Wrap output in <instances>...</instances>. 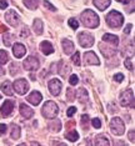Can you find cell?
<instances>
[{
    "label": "cell",
    "instance_id": "obj_1",
    "mask_svg": "<svg viewBox=\"0 0 135 146\" xmlns=\"http://www.w3.org/2000/svg\"><path fill=\"white\" fill-rule=\"evenodd\" d=\"M81 23H83L84 26H86V28H90V29H95L99 26V16L96 15V13H94L93 10H85L83 11V14H81Z\"/></svg>",
    "mask_w": 135,
    "mask_h": 146
},
{
    "label": "cell",
    "instance_id": "obj_2",
    "mask_svg": "<svg viewBox=\"0 0 135 146\" xmlns=\"http://www.w3.org/2000/svg\"><path fill=\"white\" fill-rule=\"evenodd\" d=\"M105 20H106V24L109 25L110 28H120V26L123 25V23H124V18H123V15H121L119 11L113 10V11H110L109 14L106 15Z\"/></svg>",
    "mask_w": 135,
    "mask_h": 146
},
{
    "label": "cell",
    "instance_id": "obj_3",
    "mask_svg": "<svg viewBox=\"0 0 135 146\" xmlns=\"http://www.w3.org/2000/svg\"><path fill=\"white\" fill-rule=\"evenodd\" d=\"M58 112H59V108L54 101H47L41 109L43 116H44L45 119H49V120H50V119H54L55 116L58 115Z\"/></svg>",
    "mask_w": 135,
    "mask_h": 146
},
{
    "label": "cell",
    "instance_id": "obj_4",
    "mask_svg": "<svg viewBox=\"0 0 135 146\" xmlns=\"http://www.w3.org/2000/svg\"><path fill=\"white\" fill-rule=\"evenodd\" d=\"M110 130L114 135H118V136L123 135L125 132V125H124L123 120H121L120 117H114L113 120L110 121Z\"/></svg>",
    "mask_w": 135,
    "mask_h": 146
},
{
    "label": "cell",
    "instance_id": "obj_5",
    "mask_svg": "<svg viewBox=\"0 0 135 146\" xmlns=\"http://www.w3.org/2000/svg\"><path fill=\"white\" fill-rule=\"evenodd\" d=\"M39 66H40V64H39V60L35 56H28V58L24 60V62H23V68L25 69V70L28 71H35L39 69Z\"/></svg>",
    "mask_w": 135,
    "mask_h": 146
},
{
    "label": "cell",
    "instance_id": "obj_6",
    "mask_svg": "<svg viewBox=\"0 0 135 146\" xmlns=\"http://www.w3.org/2000/svg\"><path fill=\"white\" fill-rule=\"evenodd\" d=\"M13 89L18 92L19 95H25L29 90V84L25 79H18L13 84Z\"/></svg>",
    "mask_w": 135,
    "mask_h": 146
},
{
    "label": "cell",
    "instance_id": "obj_7",
    "mask_svg": "<svg viewBox=\"0 0 135 146\" xmlns=\"http://www.w3.org/2000/svg\"><path fill=\"white\" fill-rule=\"evenodd\" d=\"M78 40L81 48H91L94 44V36L88 33H80L78 35Z\"/></svg>",
    "mask_w": 135,
    "mask_h": 146
},
{
    "label": "cell",
    "instance_id": "obj_8",
    "mask_svg": "<svg viewBox=\"0 0 135 146\" xmlns=\"http://www.w3.org/2000/svg\"><path fill=\"white\" fill-rule=\"evenodd\" d=\"M120 105L121 106H133L134 108V91L126 90L120 96Z\"/></svg>",
    "mask_w": 135,
    "mask_h": 146
},
{
    "label": "cell",
    "instance_id": "obj_9",
    "mask_svg": "<svg viewBox=\"0 0 135 146\" xmlns=\"http://www.w3.org/2000/svg\"><path fill=\"white\" fill-rule=\"evenodd\" d=\"M5 20L11 26H18L19 23H20V16L18 15V13L15 10H9V11H6V14H5Z\"/></svg>",
    "mask_w": 135,
    "mask_h": 146
},
{
    "label": "cell",
    "instance_id": "obj_10",
    "mask_svg": "<svg viewBox=\"0 0 135 146\" xmlns=\"http://www.w3.org/2000/svg\"><path fill=\"white\" fill-rule=\"evenodd\" d=\"M13 110H14V100H5L3 106L0 108V114L4 117H8L13 114Z\"/></svg>",
    "mask_w": 135,
    "mask_h": 146
},
{
    "label": "cell",
    "instance_id": "obj_11",
    "mask_svg": "<svg viewBox=\"0 0 135 146\" xmlns=\"http://www.w3.org/2000/svg\"><path fill=\"white\" fill-rule=\"evenodd\" d=\"M49 90H50V94L54 95V96H58L59 94H60L61 91V81L58 80V79H53V80L49 81Z\"/></svg>",
    "mask_w": 135,
    "mask_h": 146
},
{
    "label": "cell",
    "instance_id": "obj_12",
    "mask_svg": "<svg viewBox=\"0 0 135 146\" xmlns=\"http://www.w3.org/2000/svg\"><path fill=\"white\" fill-rule=\"evenodd\" d=\"M84 60H85V64H88V65H99V64H100L98 56L95 55L93 51L85 52V54H84Z\"/></svg>",
    "mask_w": 135,
    "mask_h": 146
},
{
    "label": "cell",
    "instance_id": "obj_13",
    "mask_svg": "<svg viewBox=\"0 0 135 146\" xmlns=\"http://www.w3.org/2000/svg\"><path fill=\"white\" fill-rule=\"evenodd\" d=\"M13 54H14L15 58L20 59L26 54V48L23 44H20V42H16L13 46Z\"/></svg>",
    "mask_w": 135,
    "mask_h": 146
},
{
    "label": "cell",
    "instance_id": "obj_14",
    "mask_svg": "<svg viewBox=\"0 0 135 146\" xmlns=\"http://www.w3.org/2000/svg\"><path fill=\"white\" fill-rule=\"evenodd\" d=\"M30 104H33L34 106H37V105H39L40 104V101L43 100V96H41V94L39 91H33L30 95L28 96V99H26Z\"/></svg>",
    "mask_w": 135,
    "mask_h": 146
},
{
    "label": "cell",
    "instance_id": "obj_15",
    "mask_svg": "<svg viewBox=\"0 0 135 146\" xmlns=\"http://www.w3.org/2000/svg\"><path fill=\"white\" fill-rule=\"evenodd\" d=\"M61 45H63V50H64L65 54L70 55L73 54V51L75 50V46H74V42L68 40V39H64V40L61 41Z\"/></svg>",
    "mask_w": 135,
    "mask_h": 146
},
{
    "label": "cell",
    "instance_id": "obj_16",
    "mask_svg": "<svg viewBox=\"0 0 135 146\" xmlns=\"http://www.w3.org/2000/svg\"><path fill=\"white\" fill-rule=\"evenodd\" d=\"M20 114L23 115V117L30 119V117H33V115H34V111L26 104H20Z\"/></svg>",
    "mask_w": 135,
    "mask_h": 146
},
{
    "label": "cell",
    "instance_id": "obj_17",
    "mask_svg": "<svg viewBox=\"0 0 135 146\" xmlns=\"http://www.w3.org/2000/svg\"><path fill=\"white\" fill-rule=\"evenodd\" d=\"M48 127H49V130L53 132L60 131L61 130V121L58 120V119H54V120L50 119V121H49V124H48Z\"/></svg>",
    "mask_w": 135,
    "mask_h": 146
},
{
    "label": "cell",
    "instance_id": "obj_18",
    "mask_svg": "<svg viewBox=\"0 0 135 146\" xmlns=\"http://www.w3.org/2000/svg\"><path fill=\"white\" fill-rule=\"evenodd\" d=\"M40 51L44 55H50L54 52V48H53V45L49 41H43L40 44Z\"/></svg>",
    "mask_w": 135,
    "mask_h": 146
},
{
    "label": "cell",
    "instance_id": "obj_19",
    "mask_svg": "<svg viewBox=\"0 0 135 146\" xmlns=\"http://www.w3.org/2000/svg\"><path fill=\"white\" fill-rule=\"evenodd\" d=\"M103 40L110 45H114V46H116L119 44V38H118L116 35H113V34H104Z\"/></svg>",
    "mask_w": 135,
    "mask_h": 146
},
{
    "label": "cell",
    "instance_id": "obj_20",
    "mask_svg": "<svg viewBox=\"0 0 135 146\" xmlns=\"http://www.w3.org/2000/svg\"><path fill=\"white\" fill-rule=\"evenodd\" d=\"M110 4H111V0H94V5L101 11L109 8Z\"/></svg>",
    "mask_w": 135,
    "mask_h": 146
},
{
    "label": "cell",
    "instance_id": "obj_21",
    "mask_svg": "<svg viewBox=\"0 0 135 146\" xmlns=\"http://www.w3.org/2000/svg\"><path fill=\"white\" fill-rule=\"evenodd\" d=\"M95 145H98V146H101V145L109 146L110 145V141H109V139H108L105 135L99 134L96 137H95Z\"/></svg>",
    "mask_w": 135,
    "mask_h": 146
},
{
    "label": "cell",
    "instance_id": "obj_22",
    "mask_svg": "<svg viewBox=\"0 0 135 146\" xmlns=\"http://www.w3.org/2000/svg\"><path fill=\"white\" fill-rule=\"evenodd\" d=\"M1 90H3V92H4L5 95L11 96L13 95V84L9 80H5L1 84Z\"/></svg>",
    "mask_w": 135,
    "mask_h": 146
},
{
    "label": "cell",
    "instance_id": "obj_23",
    "mask_svg": "<svg viewBox=\"0 0 135 146\" xmlns=\"http://www.w3.org/2000/svg\"><path fill=\"white\" fill-rule=\"evenodd\" d=\"M65 139L67 140H69L70 142H75L79 140V134L76 130H69L65 132Z\"/></svg>",
    "mask_w": 135,
    "mask_h": 146
},
{
    "label": "cell",
    "instance_id": "obj_24",
    "mask_svg": "<svg viewBox=\"0 0 135 146\" xmlns=\"http://www.w3.org/2000/svg\"><path fill=\"white\" fill-rule=\"evenodd\" d=\"M21 135V130H20V126L16 125V124H11V139L13 140H18Z\"/></svg>",
    "mask_w": 135,
    "mask_h": 146
},
{
    "label": "cell",
    "instance_id": "obj_25",
    "mask_svg": "<svg viewBox=\"0 0 135 146\" xmlns=\"http://www.w3.org/2000/svg\"><path fill=\"white\" fill-rule=\"evenodd\" d=\"M33 30L37 35H40L43 34V21L40 19H35L34 20V24H33Z\"/></svg>",
    "mask_w": 135,
    "mask_h": 146
},
{
    "label": "cell",
    "instance_id": "obj_26",
    "mask_svg": "<svg viewBox=\"0 0 135 146\" xmlns=\"http://www.w3.org/2000/svg\"><path fill=\"white\" fill-rule=\"evenodd\" d=\"M78 99H79V101H81V102H86L89 100V95H88V91L85 90V89H79L78 90Z\"/></svg>",
    "mask_w": 135,
    "mask_h": 146
},
{
    "label": "cell",
    "instance_id": "obj_27",
    "mask_svg": "<svg viewBox=\"0 0 135 146\" xmlns=\"http://www.w3.org/2000/svg\"><path fill=\"white\" fill-rule=\"evenodd\" d=\"M24 5L30 10H35L39 6V0H24Z\"/></svg>",
    "mask_w": 135,
    "mask_h": 146
},
{
    "label": "cell",
    "instance_id": "obj_28",
    "mask_svg": "<svg viewBox=\"0 0 135 146\" xmlns=\"http://www.w3.org/2000/svg\"><path fill=\"white\" fill-rule=\"evenodd\" d=\"M4 38H3V40H4V44L6 46H10L11 45V40H14V35L11 34H8V33H4Z\"/></svg>",
    "mask_w": 135,
    "mask_h": 146
},
{
    "label": "cell",
    "instance_id": "obj_29",
    "mask_svg": "<svg viewBox=\"0 0 135 146\" xmlns=\"http://www.w3.org/2000/svg\"><path fill=\"white\" fill-rule=\"evenodd\" d=\"M9 60V56H8V52L1 50L0 51V65H5Z\"/></svg>",
    "mask_w": 135,
    "mask_h": 146
},
{
    "label": "cell",
    "instance_id": "obj_30",
    "mask_svg": "<svg viewBox=\"0 0 135 146\" xmlns=\"http://www.w3.org/2000/svg\"><path fill=\"white\" fill-rule=\"evenodd\" d=\"M71 60H73V62H74V64L76 65V66L80 65V64H81V62H80V52H79V51H75V54L73 55Z\"/></svg>",
    "mask_w": 135,
    "mask_h": 146
},
{
    "label": "cell",
    "instance_id": "obj_31",
    "mask_svg": "<svg viewBox=\"0 0 135 146\" xmlns=\"http://www.w3.org/2000/svg\"><path fill=\"white\" fill-rule=\"evenodd\" d=\"M68 24H69V26H70L71 29H74V30H76V29L79 28V23L75 20L74 18H71V19H69L68 20Z\"/></svg>",
    "mask_w": 135,
    "mask_h": 146
},
{
    "label": "cell",
    "instance_id": "obj_32",
    "mask_svg": "<svg viewBox=\"0 0 135 146\" xmlns=\"http://www.w3.org/2000/svg\"><path fill=\"white\" fill-rule=\"evenodd\" d=\"M74 98H75V91L71 88H69L68 91H67V99H68V101H73Z\"/></svg>",
    "mask_w": 135,
    "mask_h": 146
},
{
    "label": "cell",
    "instance_id": "obj_33",
    "mask_svg": "<svg viewBox=\"0 0 135 146\" xmlns=\"http://www.w3.org/2000/svg\"><path fill=\"white\" fill-rule=\"evenodd\" d=\"M69 82H70V85H76L78 82H79V78L75 74H73V75H70V78H69Z\"/></svg>",
    "mask_w": 135,
    "mask_h": 146
},
{
    "label": "cell",
    "instance_id": "obj_34",
    "mask_svg": "<svg viewBox=\"0 0 135 146\" xmlns=\"http://www.w3.org/2000/svg\"><path fill=\"white\" fill-rule=\"evenodd\" d=\"M124 65L126 66L128 70H130V71L134 70V65H133V62H131L130 59H126V60H125V62H124Z\"/></svg>",
    "mask_w": 135,
    "mask_h": 146
},
{
    "label": "cell",
    "instance_id": "obj_35",
    "mask_svg": "<svg viewBox=\"0 0 135 146\" xmlns=\"http://www.w3.org/2000/svg\"><path fill=\"white\" fill-rule=\"evenodd\" d=\"M91 124H93V126H94L95 129H100V127H101V121L99 120L98 117L93 119V120H91Z\"/></svg>",
    "mask_w": 135,
    "mask_h": 146
},
{
    "label": "cell",
    "instance_id": "obj_36",
    "mask_svg": "<svg viewBox=\"0 0 135 146\" xmlns=\"http://www.w3.org/2000/svg\"><path fill=\"white\" fill-rule=\"evenodd\" d=\"M44 6H45V8H48L49 10H51V11H57V8H55L54 5H51L48 0H44Z\"/></svg>",
    "mask_w": 135,
    "mask_h": 146
},
{
    "label": "cell",
    "instance_id": "obj_37",
    "mask_svg": "<svg viewBox=\"0 0 135 146\" xmlns=\"http://www.w3.org/2000/svg\"><path fill=\"white\" fill-rule=\"evenodd\" d=\"M75 112H76V108H75V106H71V108H69V109H68L67 115L69 116V117H71V116H73Z\"/></svg>",
    "mask_w": 135,
    "mask_h": 146
},
{
    "label": "cell",
    "instance_id": "obj_38",
    "mask_svg": "<svg viewBox=\"0 0 135 146\" xmlns=\"http://www.w3.org/2000/svg\"><path fill=\"white\" fill-rule=\"evenodd\" d=\"M89 120H90V117H89V115H83V116H81V124H83L84 126H86V125H88Z\"/></svg>",
    "mask_w": 135,
    "mask_h": 146
},
{
    "label": "cell",
    "instance_id": "obj_39",
    "mask_svg": "<svg viewBox=\"0 0 135 146\" xmlns=\"http://www.w3.org/2000/svg\"><path fill=\"white\" fill-rule=\"evenodd\" d=\"M16 68H18V65H16V64H11L10 65V74L11 75H16V74H18L19 70H16Z\"/></svg>",
    "mask_w": 135,
    "mask_h": 146
},
{
    "label": "cell",
    "instance_id": "obj_40",
    "mask_svg": "<svg viewBox=\"0 0 135 146\" xmlns=\"http://www.w3.org/2000/svg\"><path fill=\"white\" fill-rule=\"evenodd\" d=\"M114 80L116 81V82H121L124 80V75L123 74H116V75H114Z\"/></svg>",
    "mask_w": 135,
    "mask_h": 146
},
{
    "label": "cell",
    "instance_id": "obj_41",
    "mask_svg": "<svg viewBox=\"0 0 135 146\" xmlns=\"http://www.w3.org/2000/svg\"><path fill=\"white\" fill-rule=\"evenodd\" d=\"M8 4H9L8 0H0V9H3V10L6 9L8 8Z\"/></svg>",
    "mask_w": 135,
    "mask_h": 146
},
{
    "label": "cell",
    "instance_id": "obj_42",
    "mask_svg": "<svg viewBox=\"0 0 135 146\" xmlns=\"http://www.w3.org/2000/svg\"><path fill=\"white\" fill-rule=\"evenodd\" d=\"M6 129H8V126L5 124H0V135H4L6 132Z\"/></svg>",
    "mask_w": 135,
    "mask_h": 146
},
{
    "label": "cell",
    "instance_id": "obj_43",
    "mask_svg": "<svg viewBox=\"0 0 135 146\" xmlns=\"http://www.w3.org/2000/svg\"><path fill=\"white\" fill-rule=\"evenodd\" d=\"M131 29H133V25H131V24H128L126 25V28H125V34H129V33L131 31Z\"/></svg>",
    "mask_w": 135,
    "mask_h": 146
},
{
    "label": "cell",
    "instance_id": "obj_44",
    "mask_svg": "<svg viewBox=\"0 0 135 146\" xmlns=\"http://www.w3.org/2000/svg\"><path fill=\"white\" fill-rule=\"evenodd\" d=\"M28 34H29V30H28V28H24V31H21L20 33V36H23V38H25V36H28Z\"/></svg>",
    "mask_w": 135,
    "mask_h": 146
},
{
    "label": "cell",
    "instance_id": "obj_45",
    "mask_svg": "<svg viewBox=\"0 0 135 146\" xmlns=\"http://www.w3.org/2000/svg\"><path fill=\"white\" fill-rule=\"evenodd\" d=\"M129 140L131 142H134V130H130L129 131Z\"/></svg>",
    "mask_w": 135,
    "mask_h": 146
},
{
    "label": "cell",
    "instance_id": "obj_46",
    "mask_svg": "<svg viewBox=\"0 0 135 146\" xmlns=\"http://www.w3.org/2000/svg\"><path fill=\"white\" fill-rule=\"evenodd\" d=\"M6 31H8V28L5 25H0V33L3 34V33H6Z\"/></svg>",
    "mask_w": 135,
    "mask_h": 146
},
{
    "label": "cell",
    "instance_id": "obj_47",
    "mask_svg": "<svg viewBox=\"0 0 135 146\" xmlns=\"http://www.w3.org/2000/svg\"><path fill=\"white\" fill-rule=\"evenodd\" d=\"M116 1H119V3H123V4H128V3H130L131 0H116Z\"/></svg>",
    "mask_w": 135,
    "mask_h": 146
},
{
    "label": "cell",
    "instance_id": "obj_48",
    "mask_svg": "<svg viewBox=\"0 0 135 146\" xmlns=\"http://www.w3.org/2000/svg\"><path fill=\"white\" fill-rule=\"evenodd\" d=\"M1 74H4V70H1V69H0V75Z\"/></svg>",
    "mask_w": 135,
    "mask_h": 146
},
{
    "label": "cell",
    "instance_id": "obj_49",
    "mask_svg": "<svg viewBox=\"0 0 135 146\" xmlns=\"http://www.w3.org/2000/svg\"><path fill=\"white\" fill-rule=\"evenodd\" d=\"M0 99H1V95H0Z\"/></svg>",
    "mask_w": 135,
    "mask_h": 146
}]
</instances>
